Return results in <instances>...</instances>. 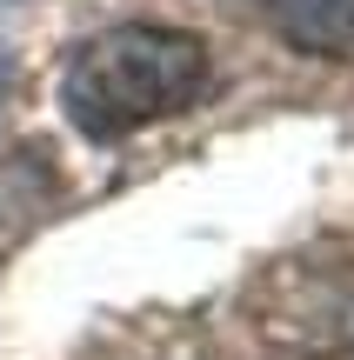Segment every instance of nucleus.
I'll return each instance as SVG.
<instances>
[{
    "instance_id": "obj_1",
    "label": "nucleus",
    "mask_w": 354,
    "mask_h": 360,
    "mask_svg": "<svg viewBox=\"0 0 354 360\" xmlns=\"http://www.w3.org/2000/svg\"><path fill=\"white\" fill-rule=\"evenodd\" d=\"M208 40L167 20H120L87 34L61 67V107L87 141H127V134L174 120L208 94Z\"/></svg>"
},
{
    "instance_id": "obj_2",
    "label": "nucleus",
    "mask_w": 354,
    "mask_h": 360,
    "mask_svg": "<svg viewBox=\"0 0 354 360\" xmlns=\"http://www.w3.org/2000/svg\"><path fill=\"white\" fill-rule=\"evenodd\" d=\"M267 20L294 53L354 60V0H267Z\"/></svg>"
},
{
    "instance_id": "obj_3",
    "label": "nucleus",
    "mask_w": 354,
    "mask_h": 360,
    "mask_svg": "<svg viewBox=\"0 0 354 360\" xmlns=\"http://www.w3.org/2000/svg\"><path fill=\"white\" fill-rule=\"evenodd\" d=\"M0 7H20V0H0Z\"/></svg>"
}]
</instances>
